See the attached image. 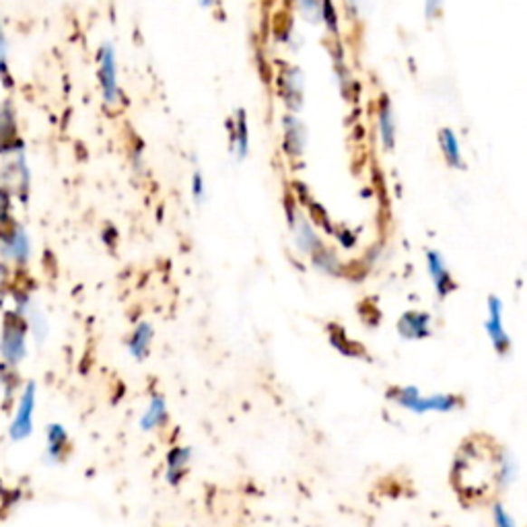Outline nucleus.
<instances>
[{
	"label": "nucleus",
	"mask_w": 527,
	"mask_h": 527,
	"mask_svg": "<svg viewBox=\"0 0 527 527\" xmlns=\"http://www.w3.org/2000/svg\"><path fill=\"white\" fill-rule=\"evenodd\" d=\"M501 451L496 443L486 439L484 435H476L462 443L454 459L451 482L465 503H486L491 501L499 484V459Z\"/></svg>",
	"instance_id": "obj_1"
},
{
	"label": "nucleus",
	"mask_w": 527,
	"mask_h": 527,
	"mask_svg": "<svg viewBox=\"0 0 527 527\" xmlns=\"http://www.w3.org/2000/svg\"><path fill=\"white\" fill-rule=\"evenodd\" d=\"M388 400L394 402L398 408L408 410L412 414H449L459 410L464 406V398L455 394H433L425 396L417 386H402V388H389Z\"/></svg>",
	"instance_id": "obj_2"
},
{
	"label": "nucleus",
	"mask_w": 527,
	"mask_h": 527,
	"mask_svg": "<svg viewBox=\"0 0 527 527\" xmlns=\"http://www.w3.org/2000/svg\"><path fill=\"white\" fill-rule=\"evenodd\" d=\"M29 330L24 318L6 311L3 328H0V363L6 371L13 373L25 363L29 355Z\"/></svg>",
	"instance_id": "obj_3"
},
{
	"label": "nucleus",
	"mask_w": 527,
	"mask_h": 527,
	"mask_svg": "<svg viewBox=\"0 0 527 527\" xmlns=\"http://www.w3.org/2000/svg\"><path fill=\"white\" fill-rule=\"evenodd\" d=\"M5 157L0 165V186L6 187L13 196H19L21 200H27L29 186H32V171L27 165V153L24 140H14L11 147L0 150Z\"/></svg>",
	"instance_id": "obj_4"
},
{
	"label": "nucleus",
	"mask_w": 527,
	"mask_h": 527,
	"mask_svg": "<svg viewBox=\"0 0 527 527\" xmlns=\"http://www.w3.org/2000/svg\"><path fill=\"white\" fill-rule=\"evenodd\" d=\"M34 258V241L19 223L0 229V264L6 270H25Z\"/></svg>",
	"instance_id": "obj_5"
},
{
	"label": "nucleus",
	"mask_w": 527,
	"mask_h": 527,
	"mask_svg": "<svg viewBox=\"0 0 527 527\" xmlns=\"http://www.w3.org/2000/svg\"><path fill=\"white\" fill-rule=\"evenodd\" d=\"M35 410H37V383L25 381L19 389L14 410L6 426V436L11 443H24L32 439L35 431Z\"/></svg>",
	"instance_id": "obj_6"
},
{
	"label": "nucleus",
	"mask_w": 527,
	"mask_h": 527,
	"mask_svg": "<svg viewBox=\"0 0 527 527\" xmlns=\"http://www.w3.org/2000/svg\"><path fill=\"white\" fill-rule=\"evenodd\" d=\"M287 216H289V227L292 233V241H295L299 252H303L305 255H310L311 258L315 252H320L321 247L326 245L321 241V237L318 235V231H315L310 218L301 213L297 205H287Z\"/></svg>",
	"instance_id": "obj_7"
},
{
	"label": "nucleus",
	"mask_w": 527,
	"mask_h": 527,
	"mask_svg": "<svg viewBox=\"0 0 527 527\" xmlns=\"http://www.w3.org/2000/svg\"><path fill=\"white\" fill-rule=\"evenodd\" d=\"M97 62H100V85L103 100L108 105H118L122 100V91H120V82H118V60L116 52L111 43H103L100 54H97Z\"/></svg>",
	"instance_id": "obj_8"
},
{
	"label": "nucleus",
	"mask_w": 527,
	"mask_h": 527,
	"mask_svg": "<svg viewBox=\"0 0 527 527\" xmlns=\"http://www.w3.org/2000/svg\"><path fill=\"white\" fill-rule=\"evenodd\" d=\"M484 328H486L488 340H491L493 349L499 352L501 357H507L509 350H511V338H509L507 328H504V321H503V301L496 295L488 297Z\"/></svg>",
	"instance_id": "obj_9"
},
{
	"label": "nucleus",
	"mask_w": 527,
	"mask_h": 527,
	"mask_svg": "<svg viewBox=\"0 0 527 527\" xmlns=\"http://www.w3.org/2000/svg\"><path fill=\"white\" fill-rule=\"evenodd\" d=\"M426 270H428V276H431V281L435 284L436 297L446 299L455 291L457 284L454 281V276H451V273H449L447 262L436 250L426 252Z\"/></svg>",
	"instance_id": "obj_10"
},
{
	"label": "nucleus",
	"mask_w": 527,
	"mask_h": 527,
	"mask_svg": "<svg viewBox=\"0 0 527 527\" xmlns=\"http://www.w3.org/2000/svg\"><path fill=\"white\" fill-rule=\"evenodd\" d=\"M71 449V436L69 431L60 425L52 423L46 426V451H43V462L50 465L62 464Z\"/></svg>",
	"instance_id": "obj_11"
},
{
	"label": "nucleus",
	"mask_w": 527,
	"mask_h": 527,
	"mask_svg": "<svg viewBox=\"0 0 527 527\" xmlns=\"http://www.w3.org/2000/svg\"><path fill=\"white\" fill-rule=\"evenodd\" d=\"M398 334L404 340H425L433 334V318L425 311H406L398 321Z\"/></svg>",
	"instance_id": "obj_12"
},
{
	"label": "nucleus",
	"mask_w": 527,
	"mask_h": 527,
	"mask_svg": "<svg viewBox=\"0 0 527 527\" xmlns=\"http://www.w3.org/2000/svg\"><path fill=\"white\" fill-rule=\"evenodd\" d=\"M192 464V449L186 446H176L169 449V454L165 455V482L171 486L182 484L187 470Z\"/></svg>",
	"instance_id": "obj_13"
},
{
	"label": "nucleus",
	"mask_w": 527,
	"mask_h": 527,
	"mask_svg": "<svg viewBox=\"0 0 527 527\" xmlns=\"http://www.w3.org/2000/svg\"><path fill=\"white\" fill-rule=\"evenodd\" d=\"M169 410H168V400L161 394H153L149 398V404L145 412L140 417V428L145 433H155L168 425Z\"/></svg>",
	"instance_id": "obj_14"
},
{
	"label": "nucleus",
	"mask_w": 527,
	"mask_h": 527,
	"mask_svg": "<svg viewBox=\"0 0 527 527\" xmlns=\"http://www.w3.org/2000/svg\"><path fill=\"white\" fill-rule=\"evenodd\" d=\"M284 150L291 157H301L307 145V128L297 116H284Z\"/></svg>",
	"instance_id": "obj_15"
},
{
	"label": "nucleus",
	"mask_w": 527,
	"mask_h": 527,
	"mask_svg": "<svg viewBox=\"0 0 527 527\" xmlns=\"http://www.w3.org/2000/svg\"><path fill=\"white\" fill-rule=\"evenodd\" d=\"M278 87H281V93L289 108L299 111L301 105H303V77H301V71L295 69V66H291V69L284 71L281 74V82H278Z\"/></svg>",
	"instance_id": "obj_16"
},
{
	"label": "nucleus",
	"mask_w": 527,
	"mask_h": 527,
	"mask_svg": "<svg viewBox=\"0 0 527 527\" xmlns=\"http://www.w3.org/2000/svg\"><path fill=\"white\" fill-rule=\"evenodd\" d=\"M153 338H155V328L150 326L149 321L137 323V328L132 330L130 336H128V342H126L130 357L137 359V360L149 359L150 346H153Z\"/></svg>",
	"instance_id": "obj_17"
},
{
	"label": "nucleus",
	"mask_w": 527,
	"mask_h": 527,
	"mask_svg": "<svg viewBox=\"0 0 527 527\" xmlns=\"http://www.w3.org/2000/svg\"><path fill=\"white\" fill-rule=\"evenodd\" d=\"M378 130H379V139L381 145L386 150H394L396 147V116H394V108L388 97H383L378 110Z\"/></svg>",
	"instance_id": "obj_18"
},
{
	"label": "nucleus",
	"mask_w": 527,
	"mask_h": 527,
	"mask_svg": "<svg viewBox=\"0 0 527 527\" xmlns=\"http://www.w3.org/2000/svg\"><path fill=\"white\" fill-rule=\"evenodd\" d=\"M231 150L237 155V159H245L247 150H250V128H247L245 111L239 110L235 116V122L231 124Z\"/></svg>",
	"instance_id": "obj_19"
},
{
	"label": "nucleus",
	"mask_w": 527,
	"mask_h": 527,
	"mask_svg": "<svg viewBox=\"0 0 527 527\" xmlns=\"http://www.w3.org/2000/svg\"><path fill=\"white\" fill-rule=\"evenodd\" d=\"M439 147H441L443 159L447 161L449 168L464 169L462 147H459V140H457L455 132L451 130V128H443V130L439 132Z\"/></svg>",
	"instance_id": "obj_20"
},
{
	"label": "nucleus",
	"mask_w": 527,
	"mask_h": 527,
	"mask_svg": "<svg viewBox=\"0 0 527 527\" xmlns=\"http://www.w3.org/2000/svg\"><path fill=\"white\" fill-rule=\"evenodd\" d=\"M17 140V120L11 103L0 105V150L11 147Z\"/></svg>",
	"instance_id": "obj_21"
},
{
	"label": "nucleus",
	"mask_w": 527,
	"mask_h": 527,
	"mask_svg": "<svg viewBox=\"0 0 527 527\" xmlns=\"http://www.w3.org/2000/svg\"><path fill=\"white\" fill-rule=\"evenodd\" d=\"M311 264L318 270H321L323 274H332V276H340L344 270V264L338 258V254L334 250H330L328 245H323L320 252H315L311 255Z\"/></svg>",
	"instance_id": "obj_22"
},
{
	"label": "nucleus",
	"mask_w": 527,
	"mask_h": 527,
	"mask_svg": "<svg viewBox=\"0 0 527 527\" xmlns=\"http://www.w3.org/2000/svg\"><path fill=\"white\" fill-rule=\"evenodd\" d=\"M321 5L323 0H295V9L310 24H320L321 21Z\"/></svg>",
	"instance_id": "obj_23"
},
{
	"label": "nucleus",
	"mask_w": 527,
	"mask_h": 527,
	"mask_svg": "<svg viewBox=\"0 0 527 527\" xmlns=\"http://www.w3.org/2000/svg\"><path fill=\"white\" fill-rule=\"evenodd\" d=\"M13 223V194L0 186V229Z\"/></svg>",
	"instance_id": "obj_24"
},
{
	"label": "nucleus",
	"mask_w": 527,
	"mask_h": 527,
	"mask_svg": "<svg viewBox=\"0 0 527 527\" xmlns=\"http://www.w3.org/2000/svg\"><path fill=\"white\" fill-rule=\"evenodd\" d=\"M0 77L9 79V40H6L3 21H0Z\"/></svg>",
	"instance_id": "obj_25"
},
{
	"label": "nucleus",
	"mask_w": 527,
	"mask_h": 527,
	"mask_svg": "<svg viewBox=\"0 0 527 527\" xmlns=\"http://www.w3.org/2000/svg\"><path fill=\"white\" fill-rule=\"evenodd\" d=\"M493 525L494 527H519L515 522V517L511 515L501 503L493 504Z\"/></svg>",
	"instance_id": "obj_26"
},
{
	"label": "nucleus",
	"mask_w": 527,
	"mask_h": 527,
	"mask_svg": "<svg viewBox=\"0 0 527 527\" xmlns=\"http://www.w3.org/2000/svg\"><path fill=\"white\" fill-rule=\"evenodd\" d=\"M192 196L196 205H202L206 198V187H205V177H202L200 171H194L192 176Z\"/></svg>",
	"instance_id": "obj_27"
},
{
	"label": "nucleus",
	"mask_w": 527,
	"mask_h": 527,
	"mask_svg": "<svg viewBox=\"0 0 527 527\" xmlns=\"http://www.w3.org/2000/svg\"><path fill=\"white\" fill-rule=\"evenodd\" d=\"M443 3H446V0H425V17L428 21H433V19L439 17V13L443 9Z\"/></svg>",
	"instance_id": "obj_28"
},
{
	"label": "nucleus",
	"mask_w": 527,
	"mask_h": 527,
	"mask_svg": "<svg viewBox=\"0 0 527 527\" xmlns=\"http://www.w3.org/2000/svg\"><path fill=\"white\" fill-rule=\"evenodd\" d=\"M5 504H6V494H5V488H3V484H0V511L5 509Z\"/></svg>",
	"instance_id": "obj_29"
},
{
	"label": "nucleus",
	"mask_w": 527,
	"mask_h": 527,
	"mask_svg": "<svg viewBox=\"0 0 527 527\" xmlns=\"http://www.w3.org/2000/svg\"><path fill=\"white\" fill-rule=\"evenodd\" d=\"M200 3L205 5V6H213L216 3V0H200Z\"/></svg>",
	"instance_id": "obj_30"
},
{
	"label": "nucleus",
	"mask_w": 527,
	"mask_h": 527,
	"mask_svg": "<svg viewBox=\"0 0 527 527\" xmlns=\"http://www.w3.org/2000/svg\"><path fill=\"white\" fill-rule=\"evenodd\" d=\"M5 273H9V270H6V268L3 266V264H0V276H3Z\"/></svg>",
	"instance_id": "obj_31"
}]
</instances>
